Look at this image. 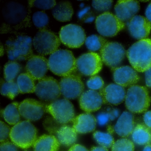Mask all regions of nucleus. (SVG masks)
Returning <instances> with one entry per match:
<instances>
[{"instance_id":"obj_7","label":"nucleus","mask_w":151,"mask_h":151,"mask_svg":"<svg viewBox=\"0 0 151 151\" xmlns=\"http://www.w3.org/2000/svg\"><path fill=\"white\" fill-rule=\"evenodd\" d=\"M46 110L60 124L69 123L75 119L74 106L66 98L58 99L50 103L46 106Z\"/></svg>"},{"instance_id":"obj_22","label":"nucleus","mask_w":151,"mask_h":151,"mask_svg":"<svg viewBox=\"0 0 151 151\" xmlns=\"http://www.w3.org/2000/svg\"><path fill=\"white\" fill-rule=\"evenodd\" d=\"M135 127L134 116L130 112L125 111L119 116L114 129L118 136L125 137L132 134Z\"/></svg>"},{"instance_id":"obj_40","label":"nucleus","mask_w":151,"mask_h":151,"mask_svg":"<svg viewBox=\"0 0 151 151\" xmlns=\"http://www.w3.org/2000/svg\"><path fill=\"white\" fill-rule=\"evenodd\" d=\"M97 122L100 126H104L111 121L110 115L108 111L106 113H101L99 114L97 116Z\"/></svg>"},{"instance_id":"obj_50","label":"nucleus","mask_w":151,"mask_h":151,"mask_svg":"<svg viewBox=\"0 0 151 151\" xmlns=\"http://www.w3.org/2000/svg\"><path fill=\"white\" fill-rule=\"evenodd\" d=\"M94 17H88V18L86 19V20L85 22H87V23H89V22H91L92 21H93L94 20Z\"/></svg>"},{"instance_id":"obj_47","label":"nucleus","mask_w":151,"mask_h":151,"mask_svg":"<svg viewBox=\"0 0 151 151\" xmlns=\"http://www.w3.org/2000/svg\"><path fill=\"white\" fill-rule=\"evenodd\" d=\"M90 9V7H87L81 10L78 13V17L80 19L83 18L84 17L85 15H86V14L88 12Z\"/></svg>"},{"instance_id":"obj_9","label":"nucleus","mask_w":151,"mask_h":151,"mask_svg":"<svg viewBox=\"0 0 151 151\" xmlns=\"http://www.w3.org/2000/svg\"><path fill=\"white\" fill-rule=\"evenodd\" d=\"M35 92L40 99L52 103L58 99L61 94L60 83L53 77L45 76L39 81Z\"/></svg>"},{"instance_id":"obj_38","label":"nucleus","mask_w":151,"mask_h":151,"mask_svg":"<svg viewBox=\"0 0 151 151\" xmlns=\"http://www.w3.org/2000/svg\"><path fill=\"white\" fill-rule=\"evenodd\" d=\"M113 3L112 1H93V7L99 11H106L111 8Z\"/></svg>"},{"instance_id":"obj_30","label":"nucleus","mask_w":151,"mask_h":151,"mask_svg":"<svg viewBox=\"0 0 151 151\" xmlns=\"http://www.w3.org/2000/svg\"><path fill=\"white\" fill-rule=\"evenodd\" d=\"M21 70V66L16 61H10L4 67V77L6 81H14Z\"/></svg>"},{"instance_id":"obj_25","label":"nucleus","mask_w":151,"mask_h":151,"mask_svg":"<svg viewBox=\"0 0 151 151\" xmlns=\"http://www.w3.org/2000/svg\"><path fill=\"white\" fill-rule=\"evenodd\" d=\"M60 143L53 135H44L37 139L33 144L34 151H57Z\"/></svg>"},{"instance_id":"obj_45","label":"nucleus","mask_w":151,"mask_h":151,"mask_svg":"<svg viewBox=\"0 0 151 151\" xmlns=\"http://www.w3.org/2000/svg\"><path fill=\"white\" fill-rule=\"evenodd\" d=\"M110 115L111 121H114L116 118H117L120 115V112L117 109H110L108 110Z\"/></svg>"},{"instance_id":"obj_26","label":"nucleus","mask_w":151,"mask_h":151,"mask_svg":"<svg viewBox=\"0 0 151 151\" xmlns=\"http://www.w3.org/2000/svg\"><path fill=\"white\" fill-rule=\"evenodd\" d=\"M52 12L54 17L58 21H69L73 14L72 4L68 1L59 2L52 9Z\"/></svg>"},{"instance_id":"obj_49","label":"nucleus","mask_w":151,"mask_h":151,"mask_svg":"<svg viewBox=\"0 0 151 151\" xmlns=\"http://www.w3.org/2000/svg\"><path fill=\"white\" fill-rule=\"evenodd\" d=\"M143 151H151V145H146L144 147Z\"/></svg>"},{"instance_id":"obj_1","label":"nucleus","mask_w":151,"mask_h":151,"mask_svg":"<svg viewBox=\"0 0 151 151\" xmlns=\"http://www.w3.org/2000/svg\"><path fill=\"white\" fill-rule=\"evenodd\" d=\"M127 57L132 68L139 72H145L151 68V39L139 40L127 51Z\"/></svg>"},{"instance_id":"obj_13","label":"nucleus","mask_w":151,"mask_h":151,"mask_svg":"<svg viewBox=\"0 0 151 151\" xmlns=\"http://www.w3.org/2000/svg\"><path fill=\"white\" fill-rule=\"evenodd\" d=\"M61 93L67 99H75L80 97L84 90V84L77 75L64 76L60 82Z\"/></svg>"},{"instance_id":"obj_27","label":"nucleus","mask_w":151,"mask_h":151,"mask_svg":"<svg viewBox=\"0 0 151 151\" xmlns=\"http://www.w3.org/2000/svg\"><path fill=\"white\" fill-rule=\"evenodd\" d=\"M132 138L133 142L137 144H150L151 143V129L146 125L137 124L132 133Z\"/></svg>"},{"instance_id":"obj_17","label":"nucleus","mask_w":151,"mask_h":151,"mask_svg":"<svg viewBox=\"0 0 151 151\" xmlns=\"http://www.w3.org/2000/svg\"><path fill=\"white\" fill-rule=\"evenodd\" d=\"M113 77L116 83L123 87L133 86L139 80L137 71L129 66L115 68Z\"/></svg>"},{"instance_id":"obj_23","label":"nucleus","mask_w":151,"mask_h":151,"mask_svg":"<svg viewBox=\"0 0 151 151\" xmlns=\"http://www.w3.org/2000/svg\"><path fill=\"white\" fill-rule=\"evenodd\" d=\"M97 122L96 118L90 113L81 114L73 120V128L77 133L85 134L93 131Z\"/></svg>"},{"instance_id":"obj_41","label":"nucleus","mask_w":151,"mask_h":151,"mask_svg":"<svg viewBox=\"0 0 151 151\" xmlns=\"http://www.w3.org/2000/svg\"><path fill=\"white\" fill-rule=\"evenodd\" d=\"M1 151H18V147L13 142L6 141L1 142L0 146Z\"/></svg>"},{"instance_id":"obj_42","label":"nucleus","mask_w":151,"mask_h":151,"mask_svg":"<svg viewBox=\"0 0 151 151\" xmlns=\"http://www.w3.org/2000/svg\"><path fill=\"white\" fill-rule=\"evenodd\" d=\"M143 119L145 125L151 128V111H147L145 113Z\"/></svg>"},{"instance_id":"obj_15","label":"nucleus","mask_w":151,"mask_h":151,"mask_svg":"<svg viewBox=\"0 0 151 151\" xmlns=\"http://www.w3.org/2000/svg\"><path fill=\"white\" fill-rule=\"evenodd\" d=\"M3 18L7 23L17 25L22 23L26 18L27 10L25 6L17 2L6 4L2 10Z\"/></svg>"},{"instance_id":"obj_31","label":"nucleus","mask_w":151,"mask_h":151,"mask_svg":"<svg viewBox=\"0 0 151 151\" xmlns=\"http://www.w3.org/2000/svg\"><path fill=\"white\" fill-rule=\"evenodd\" d=\"M107 42L102 36L92 35L86 38L85 44L89 50L94 52L100 50Z\"/></svg>"},{"instance_id":"obj_44","label":"nucleus","mask_w":151,"mask_h":151,"mask_svg":"<svg viewBox=\"0 0 151 151\" xmlns=\"http://www.w3.org/2000/svg\"><path fill=\"white\" fill-rule=\"evenodd\" d=\"M145 83L147 86L151 88V68L145 73Z\"/></svg>"},{"instance_id":"obj_4","label":"nucleus","mask_w":151,"mask_h":151,"mask_svg":"<svg viewBox=\"0 0 151 151\" xmlns=\"http://www.w3.org/2000/svg\"><path fill=\"white\" fill-rule=\"evenodd\" d=\"M37 130L29 121H20L12 128L9 137L17 147L28 149L33 145L37 139Z\"/></svg>"},{"instance_id":"obj_19","label":"nucleus","mask_w":151,"mask_h":151,"mask_svg":"<svg viewBox=\"0 0 151 151\" xmlns=\"http://www.w3.org/2000/svg\"><path fill=\"white\" fill-rule=\"evenodd\" d=\"M79 101L80 108L87 113L99 110L104 103L100 92L93 90L83 92L79 98Z\"/></svg>"},{"instance_id":"obj_3","label":"nucleus","mask_w":151,"mask_h":151,"mask_svg":"<svg viewBox=\"0 0 151 151\" xmlns=\"http://www.w3.org/2000/svg\"><path fill=\"white\" fill-rule=\"evenodd\" d=\"M32 44V38L24 35L9 38L5 44L9 59L15 61L28 60L33 55Z\"/></svg>"},{"instance_id":"obj_11","label":"nucleus","mask_w":151,"mask_h":151,"mask_svg":"<svg viewBox=\"0 0 151 151\" xmlns=\"http://www.w3.org/2000/svg\"><path fill=\"white\" fill-rule=\"evenodd\" d=\"M100 55L105 65L114 68L124 58L125 50L123 46L118 43L107 42L100 50Z\"/></svg>"},{"instance_id":"obj_39","label":"nucleus","mask_w":151,"mask_h":151,"mask_svg":"<svg viewBox=\"0 0 151 151\" xmlns=\"http://www.w3.org/2000/svg\"><path fill=\"white\" fill-rule=\"evenodd\" d=\"M1 129V134H0V140L1 142L6 141L7 139L10 135L11 129L7 125L6 123L1 121L0 125Z\"/></svg>"},{"instance_id":"obj_5","label":"nucleus","mask_w":151,"mask_h":151,"mask_svg":"<svg viewBox=\"0 0 151 151\" xmlns=\"http://www.w3.org/2000/svg\"><path fill=\"white\" fill-rule=\"evenodd\" d=\"M151 97L146 88L134 85L128 89L126 93L125 104L132 113H141L145 112L150 106Z\"/></svg>"},{"instance_id":"obj_28","label":"nucleus","mask_w":151,"mask_h":151,"mask_svg":"<svg viewBox=\"0 0 151 151\" xmlns=\"http://www.w3.org/2000/svg\"><path fill=\"white\" fill-rule=\"evenodd\" d=\"M19 106V103L13 102L9 105L3 110L2 115L4 119L11 125H15L20 122L21 115Z\"/></svg>"},{"instance_id":"obj_32","label":"nucleus","mask_w":151,"mask_h":151,"mask_svg":"<svg viewBox=\"0 0 151 151\" xmlns=\"http://www.w3.org/2000/svg\"><path fill=\"white\" fill-rule=\"evenodd\" d=\"M1 92L3 96L12 99L20 93L17 83L14 81L1 82Z\"/></svg>"},{"instance_id":"obj_10","label":"nucleus","mask_w":151,"mask_h":151,"mask_svg":"<svg viewBox=\"0 0 151 151\" xmlns=\"http://www.w3.org/2000/svg\"><path fill=\"white\" fill-rule=\"evenodd\" d=\"M59 36L62 43L73 49L80 48L86 38L84 29L75 24H69L63 27L59 33Z\"/></svg>"},{"instance_id":"obj_37","label":"nucleus","mask_w":151,"mask_h":151,"mask_svg":"<svg viewBox=\"0 0 151 151\" xmlns=\"http://www.w3.org/2000/svg\"><path fill=\"white\" fill-rule=\"evenodd\" d=\"M32 1V5L43 10L52 9L56 4L55 1L53 0H36Z\"/></svg>"},{"instance_id":"obj_34","label":"nucleus","mask_w":151,"mask_h":151,"mask_svg":"<svg viewBox=\"0 0 151 151\" xmlns=\"http://www.w3.org/2000/svg\"><path fill=\"white\" fill-rule=\"evenodd\" d=\"M32 19L35 26L40 30L46 29L49 23V18L44 11L35 12L33 14Z\"/></svg>"},{"instance_id":"obj_46","label":"nucleus","mask_w":151,"mask_h":151,"mask_svg":"<svg viewBox=\"0 0 151 151\" xmlns=\"http://www.w3.org/2000/svg\"><path fill=\"white\" fill-rule=\"evenodd\" d=\"M146 18L151 23V3L147 8L145 11Z\"/></svg>"},{"instance_id":"obj_6","label":"nucleus","mask_w":151,"mask_h":151,"mask_svg":"<svg viewBox=\"0 0 151 151\" xmlns=\"http://www.w3.org/2000/svg\"><path fill=\"white\" fill-rule=\"evenodd\" d=\"M60 38L51 30H40L32 40L36 51L42 56L49 55L58 50L60 44Z\"/></svg>"},{"instance_id":"obj_12","label":"nucleus","mask_w":151,"mask_h":151,"mask_svg":"<svg viewBox=\"0 0 151 151\" xmlns=\"http://www.w3.org/2000/svg\"><path fill=\"white\" fill-rule=\"evenodd\" d=\"M77 69L85 76H93L101 70L102 61L100 56L96 52L83 54L76 59Z\"/></svg>"},{"instance_id":"obj_8","label":"nucleus","mask_w":151,"mask_h":151,"mask_svg":"<svg viewBox=\"0 0 151 151\" xmlns=\"http://www.w3.org/2000/svg\"><path fill=\"white\" fill-rule=\"evenodd\" d=\"M95 25L99 33L106 37L115 36L124 27V22L109 12L99 15L96 18Z\"/></svg>"},{"instance_id":"obj_33","label":"nucleus","mask_w":151,"mask_h":151,"mask_svg":"<svg viewBox=\"0 0 151 151\" xmlns=\"http://www.w3.org/2000/svg\"><path fill=\"white\" fill-rule=\"evenodd\" d=\"M93 137L100 145L106 148L112 147L114 143L113 136L109 133L96 131L93 133Z\"/></svg>"},{"instance_id":"obj_36","label":"nucleus","mask_w":151,"mask_h":151,"mask_svg":"<svg viewBox=\"0 0 151 151\" xmlns=\"http://www.w3.org/2000/svg\"><path fill=\"white\" fill-rule=\"evenodd\" d=\"M87 87L93 90L102 89L104 86V81L99 76H94L90 78L86 83Z\"/></svg>"},{"instance_id":"obj_18","label":"nucleus","mask_w":151,"mask_h":151,"mask_svg":"<svg viewBox=\"0 0 151 151\" xmlns=\"http://www.w3.org/2000/svg\"><path fill=\"white\" fill-rule=\"evenodd\" d=\"M128 29L132 37L142 40L149 35L151 30V23L146 18L137 15L130 20Z\"/></svg>"},{"instance_id":"obj_21","label":"nucleus","mask_w":151,"mask_h":151,"mask_svg":"<svg viewBox=\"0 0 151 151\" xmlns=\"http://www.w3.org/2000/svg\"><path fill=\"white\" fill-rule=\"evenodd\" d=\"M139 3L137 1H118L115 6L116 16L121 21L130 20L139 10Z\"/></svg>"},{"instance_id":"obj_20","label":"nucleus","mask_w":151,"mask_h":151,"mask_svg":"<svg viewBox=\"0 0 151 151\" xmlns=\"http://www.w3.org/2000/svg\"><path fill=\"white\" fill-rule=\"evenodd\" d=\"M106 104L117 105L125 100L126 92L124 88L116 83H111L100 91Z\"/></svg>"},{"instance_id":"obj_16","label":"nucleus","mask_w":151,"mask_h":151,"mask_svg":"<svg viewBox=\"0 0 151 151\" xmlns=\"http://www.w3.org/2000/svg\"><path fill=\"white\" fill-rule=\"evenodd\" d=\"M48 69V60L42 55H33L26 64L27 73L35 80L39 81L45 77Z\"/></svg>"},{"instance_id":"obj_35","label":"nucleus","mask_w":151,"mask_h":151,"mask_svg":"<svg viewBox=\"0 0 151 151\" xmlns=\"http://www.w3.org/2000/svg\"><path fill=\"white\" fill-rule=\"evenodd\" d=\"M134 144L132 141L126 138L118 139L114 142L111 151H134Z\"/></svg>"},{"instance_id":"obj_24","label":"nucleus","mask_w":151,"mask_h":151,"mask_svg":"<svg viewBox=\"0 0 151 151\" xmlns=\"http://www.w3.org/2000/svg\"><path fill=\"white\" fill-rule=\"evenodd\" d=\"M50 132L55 133L60 144L65 146L73 145L77 139V132L74 128L65 124L54 127Z\"/></svg>"},{"instance_id":"obj_43","label":"nucleus","mask_w":151,"mask_h":151,"mask_svg":"<svg viewBox=\"0 0 151 151\" xmlns=\"http://www.w3.org/2000/svg\"><path fill=\"white\" fill-rule=\"evenodd\" d=\"M68 151H89L83 146L78 144H74L70 148Z\"/></svg>"},{"instance_id":"obj_2","label":"nucleus","mask_w":151,"mask_h":151,"mask_svg":"<svg viewBox=\"0 0 151 151\" xmlns=\"http://www.w3.org/2000/svg\"><path fill=\"white\" fill-rule=\"evenodd\" d=\"M49 69L59 76L72 74L77 69L76 59L70 51L58 49L50 55L48 60Z\"/></svg>"},{"instance_id":"obj_48","label":"nucleus","mask_w":151,"mask_h":151,"mask_svg":"<svg viewBox=\"0 0 151 151\" xmlns=\"http://www.w3.org/2000/svg\"><path fill=\"white\" fill-rule=\"evenodd\" d=\"M91 151H109L107 148L102 146L93 147H92Z\"/></svg>"},{"instance_id":"obj_29","label":"nucleus","mask_w":151,"mask_h":151,"mask_svg":"<svg viewBox=\"0 0 151 151\" xmlns=\"http://www.w3.org/2000/svg\"><path fill=\"white\" fill-rule=\"evenodd\" d=\"M34 80L28 73H22L18 76L17 83L20 93H32L35 92V86Z\"/></svg>"},{"instance_id":"obj_14","label":"nucleus","mask_w":151,"mask_h":151,"mask_svg":"<svg viewBox=\"0 0 151 151\" xmlns=\"http://www.w3.org/2000/svg\"><path fill=\"white\" fill-rule=\"evenodd\" d=\"M46 105L33 99H26L19 104V109L22 116L29 121L41 119L46 110Z\"/></svg>"},{"instance_id":"obj_51","label":"nucleus","mask_w":151,"mask_h":151,"mask_svg":"<svg viewBox=\"0 0 151 151\" xmlns=\"http://www.w3.org/2000/svg\"><path fill=\"white\" fill-rule=\"evenodd\" d=\"M3 54H4V48H3V45L2 44H1V56L2 57L3 56Z\"/></svg>"}]
</instances>
